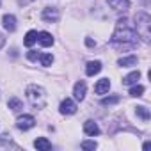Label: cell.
Listing matches in <instances>:
<instances>
[{"label":"cell","instance_id":"3957f363","mask_svg":"<svg viewBox=\"0 0 151 151\" xmlns=\"http://www.w3.org/2000/svg\"><path fill=\"white\" fill-rule=\"evenodd\" d=\"M135 30H137V34H142V37H144V41H149V30H147V27H149V16L146 14V13H140V14H137V18H135Z\"/></svg>","mask_w":151,"mask_h":151},{"label":"cell","instance_id":"8fae6325","mask_svg":"<svg viewBox=\"0 0 151 151\" xmlns=\"http://www.w3.org/2000/svg\"><path fill=\"white\" fill-rule=\"evenodd\" d=\"M109 6L114 9V11H126L130 7V2L128 0H107Z\"/></svg>","mask_w":151,"mask_h":151},{"label":"cell","instance_id":"ac0fdd59","mask_svg":"<svg viewBox=\"0 0 151 151\" xmlns=\"http://www.w3.org/2000/svg\"><path fill=\"white\" fill-rule=\"evenodd\" d=\"M36 41H37V32H36V30H29L27 36H25V41H23L25 46H32Z\"/></svg>","mask_w":151,"mask_h":151},{"label":"cell","instance_id":"6da1fadb","mask_svg":"<svg viewBox=\"0 0 151 151\" xmlns=\"http://www.w3.org/2000/svg\"><path fill=\"white\" fill-rule=\"evenodd\" d=\"M110 43L117 50H133L139 45V34H137L135 27L132 23H128L126 18H123V20L117 22L116 32L112 34Z\"/></svg>","mask_w":151,"mask_h":151},{"label":"cell","instance_id":"d6986e66","mask_svg":"<svg viewBox=\"0 0 151 151\" xmlns=\"http://www.w3.org/2000/svg\"><path fill=\"white\" fill-rule=\"evenodd\" d=\"M37 60H41V64L48 68V66H52V62H53V57H52L50 53H39V59H37Z\"/></svg>","mask_w":151,"mask_h":151},{"label":"cell","instance_id":"d4e9b609","mask_svg":"<svg viewBox=\"0 0 151 151\" xmlns=\"http://www.w3.org/2000/svg\"><path fill=\"white\" fill-rule=\"evenodd\" d=\"M86 45H87V46H94L96 43H94V41H93L91 37H87V39H86Z\"/></svg>","mask_w":151,"mask_h":151},{"label":"cell","instance_id":"4fadbf2b","mask_svg":"<svg viewBox=\"0 0 151 151\" xmlns=\"http://www.w3.org/2000/svg\"><path fill=\"white\" fill-rule=\"evenodd\" d=\"M34 146H36L39 151H50V149H52V142H50L48 139H45V137H37V139L34 140Z\"/></svg>","mask_w":151,"mask_h":151},{"label":"cell","instance_id":"277c9868","mask_svg":"<svg viewBox=\"0 0 151 151\" xmlns=\"http://www.w3.org/2000/svg\"><path fill=\"white\" fill-rule=\"evenodd\" d=\"M34 124H36V119H34L32 116H29V114L20 116V117L16 119V128H18V130H23V132L34 128Z\"/></svg>","mask_w":151,"mask_h":151},{"label":"cell","instance_id":"4316f807","mask_svg":"<svg viewBox=\"0 0 151 151\" xmlns=\"http://www.w3.org/2000/svg\"><path fill=\"white\" fill-rule=\"evenodd\" d=\"M29 2H30V0H20V4H22V6H23V4H29Z\"/></svg>","mask_w":151,"mask_h":151},{"label":"cell","instance_id":"cb8c5ba5","mask_svg":"<svg viewBox=\"0 0 151 151\" xmlns=\"http://www.w3.org/2000/svg\"><path fill=\"white\" fill-rule=\"evenodd\" d=\"M27 57H29V60H37V59H39V53L34 52V50H30V52L27 53Z\"/></svg>","mask_w":151,"mask_h":151},{"label":"cell","instance_id":"7c38bea8","mask_svg":"<svg viewBox=\"0 0 151 151\" xmlns=\"http://www.w3.org/2000/svg\"><path fill=\"white\" fill-rule=\"evenodd\" d=\"M109 89H110V80H109V78L98 80V84H96V87H94L96 94H105V93H109Z\"/></svg>","mask_w":151,"mask_h":151},{"label":"cell","instance_id":"9c48e42d","mask_svg":"<svg viewBox=\"0 0 151 151\" xmlns=\"http://www.w3.org/2000/svg\"><path fill=\"white\" fill-rule=\"evenodd\" d=\"M100 71H101V62H100V60H91V62H87L86 73L89 75V77H94V75H98Z\"/></svg>","mask_w":151,"mask_h":151},{"label":"cell","instance_id":"484cf974","mask_svg":"<svg viewBox=\"0 0 151 151\" xmlns=\"http://www.w3.org/2000/svg\"><path fill=\"white\" fill-rule=\"evenodd\" d=\"M4 45H6V37L2 36V32H0V48H2Z\"/></svg>","mask_w":151,"mask_h":151},{"label":"cell","instance_id":"44dd1931","mask_svg":"<svg viewBox=\"0 0 151 151\" xmlns=\"http://www.w3.org/2000/svg\"><path fill=\"white\" fill-rule=\"evenodd\" d=\"M135 112H137V116H140L144 121H147V119H149V110H147L146 107H142V105H140V107H137V110H135Z\"/></svg>","mask_w":151,"mask_h":151},{"label":"cell","instance_id":"7a4b0ae2","mask_svg":"<svg viewBox=\"0 0 151 151\" xmlns=\"http://www.w3.org/2000/svg\"><path fill=\"white\" fill-rule=\"evenodd\" d=\"M27 98L34 109H45V105H46V93L39 86H29L27 87Z\"/></svg>","mask_w":151,"mask_h":151},{"label":"cell","instance_id":"ffe728a7","mask_svg":"<svg viewBox=\"0 0 151 151\" xmlns=\"http://www.w3.org/2000/svg\"><path fill=\"white\" fill-rule=\"evenodd\" d=\"M142 93H144V86H133V87L130 89V96H133V98L142 96Z\"/></svg>","mask_w":151,"mask_h":151},{"label":"cell","instance_id":"5bb4252c","mask_svg":"<svg viewBox=\"0 0 151 151\" xmlns=\"http://www.w3.org/2000/svg\"><path fill=\"white\" fill-rule=\"evenodd\" d=\"M37 41L41 43V46H52L53 45V37L50 32H39L37 34Z\"/></svg>","mask_w":151,"mask_h":151},{"label":"cell","instance_id":"9a60e30c","mask_svg":"<svg viewBox=\"0 0 151 151\" xmlns=\"http://www.w3.org/2000/svg\"><path fill=\"white\" fill-rule=\"evenodd\" d=\"M139 78H140V73L139 71H132L130 75H126V77L123 78V84L124 86H133V84H137Z\"/></svg>","mask_w":151,"mask_h":151},{"label":"cell","instance_id":"ba28073f","mask_svg":"<svg viewBox=\"0 0 151 151\" xmlns=\"http://www.w3.org/2000/svg\"><path fill=\"white\" fill-rule=\"evenodd\" d=\"M84 132H86L87 135H91V137H96V135L100 133V126H98L93 119H89V121L84 123Z\"/></svg>","mask_w":151,"mask_h":151},{"label":"cell","instance_id":"e0dca14e","mask_svg":"<svg viewBox=\"0 0 151 151\" xmlns=\"http://www.w3.org/2000/svg\"><path fill=\"white\" fill-rule=\"evenodd\" d=\"M7 107H9L13 112H20V110L23 109V103H22L18 98H11V100L7 101Z\"/></svg>","mask_w":151,"mask_h":151},{"label":"cell","instance_id":"5b68a950","mask_svg":"<svg viewBox=\"0 0 151 151\" xmlns=\"http://www.w3.org/2000/svg\"><path fill=\"white\" fill-rule=\"evenodd\" d=\"M86 91H87V86L84 80H78L77 84H75V89H73V96L77 101H82L86 98Z\"/></svg>","mask_w":151,"mask_h":151},{"label":"cell","instance_id":"30bf717a","mask_svg":"<svg viewBox=\"0 0 151 151\" xmlns=\"http://www.w3.org/2000/svg\"><path fill=\"white\" fill-rule=\"evenodd\" d=\"M2 23H4V29H6L7 32H14V30H16V18H14L13 14H6V16L2 18Z\"/></svg>","mask_w":151,"mask_h":151},{"label":"cell","instance_id":"8992f818","mask_svg":"<svg viewBox=\"0 0 151 151\" xmlns=\"http://www.w3.org/2000/svg\"><path fill=\"white\" fill-rule=\"evenodd\" d=\"M75 112H77V105H75V101L69 100V98L62 100V103H60V114L71 116V114H75Z\"/></svg>","mask_w":151,"mask_h":151},{"label":"cell","instance_id":"2e32d148","mask_svg":"<svg viewBox=\"0 0 151 151\" xmlns=\"http://www.w3.org/2000/svg\"><path fill=\"white\" fill-rule=\"evenodd\" d=\"M117 64H119V66H123V68L135 66V64H137V57H135V55H130V57H121V59L117 60Z\"/></svg>","mask_w":151,"mask_h":151},{"label":"cell","instance_id":"7402d4cb","mask_svg":"<svg viewBox=\"0 0 151 151\" xmlns=\"http://www.w3.org/2000/svg\"><path fill=\"white\" fill-rule=\"evenodd\" d=\"M119 101V96H110V98H103L101 100V105H114Z\"/></svg>","mask_w":151,"mask_h":151},{"label":"cell","instance_id":"603a6c76","mask_svg":"<svg viewBox=\"0 0 151 151\" xmlns=\"http://www.w3.org/2000/svg\"><path fill=\"white\" fill-rule=\"evenodd\" d=\"M80 146H82V149H96V146H98V144H96L94 140H84Z\"/></svg>","mask_w":151,"mask_h":151},{"label":"cell","instance_id":"52a82bcc","mask_svg":"<svg viewBox=\"0 0 151 151\" xmlns=\"http://www.w3.org/2000/svg\"><path fill=\"white\" fill-rule=\"evenodd\" d=\"M41 18L45 20V22H57L59 20V9H55V7H46V9H43V14H41Z\"/></svg>","mask_w":151,"mask_h":151}]
</instances>
